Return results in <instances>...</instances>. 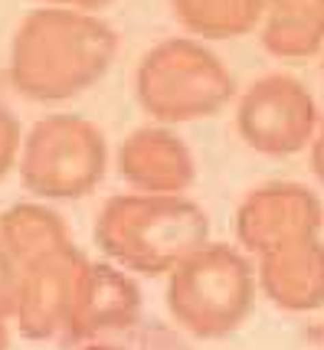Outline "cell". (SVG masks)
<instances>
[{"label": "cell", "mask_w": 324, "mask_h": 350, "mask_svg": "<svg viewBox=\"0 0 324 350\" xmlns=\"http://www.w3.org/2000/svg\"><path fill=\"white\" fill-rule=\"evenodd\" d=\"M318 226V203L301 187H265L243 203L236 216L239 239L262 256L282 245L305 243Z\"/></svg>", "instance_id": "cell-9"}, {"label": "cell", "mask_w": 324, "mask_h": 350, "mask_svg": "<svg viewBox=\"0 0 324 350\" xmlns=\"http://www.w3.org/2000/svg\"><path fill=\"white\" fill-rule=\"evenodd\" d=\"M95 243L122 269L170 275L206 245V216L184 193H124L102 206Z\"/></svg>", "instance_id": "cell-2"}, {"label": "cell", "mask_w": 324, "mask_h": 350, "mask_svg": "<svg viewBox=\"0 0 324 350\" xmlns=\"http://www.w3.org/2000/svg\"><path fill=\"white\" fill-rule=\"evenodd\" d=\"M265 291L285 308H311L324 301V249L305 243L282 245L262 262Z\"/></svg>", "instance_id": "cell-11"}, {"label": "cell", "mask_w": 324, "mask_h": 350, "mask_svg": "<svg viewBox=\"0 0 324 350\" xmlns=\"http://www.w3.org/2000/svg\"><path fill=\"white\" fill-rule=\"evenodd\" d=\"M108 167L105 135L79 115H49L20 144V180L43 200L92 193Z\"/></svg>", "instance_id": "cell-5"}, {"label": "cell", "mask_w": 324, "mask_h": 350, "mask_svg": "<svg viewBox=\"0 0 324 350\" xmlns=\"http://www.w3.org/2000/svg\"><path fill=\"white\" fill-rule=\"evenodd\" d=\"M82 350H184L177 340H170L167 334H131L122 337V331L105 337H95V340H85Z\"/></svg>", "instance_id": "cell-15"}, {"label": "cell", "mask_w": 324, "mask_h": 350, "mask_svg": "<svg viewBox=\"0 0 324 350\" xmlns=\"http://www.w3.org/2000/svg\"><path fill=\"white\" fill-rule=\"evenodd\" d=\"M239 131L256 151H298L314 131L311 95L295 79L285 76H269L256 82L239 102Z\"/></svg>", "instance_id": "cell-7"}, {"label": "cell", "mask_w": 324, "mask_h": 350, "mask_svg": "<svg viewBox=\"0 0 324 350\" xmlns=\"http://www.w3.org/2000/svg\"><path fill=\"white\" fill-rule=\"evenodd\" d=\"M265 46L278 56H305L324 40V0H265Z\"/></svg>", "instance_id": "cell-12"}, {"label": "cell", "mask_w": 324, "mask_h": 350, "mask_svg": "<svg viewBox=\"0 0 324 350\" xmlns=\"http://www.w3.org/2000/svg\"><path fill=\"white\" fill-rule=\"evenodd\" d=\"M49 7H66V10H82V14H95L111 0H46Z\"/></svg>", "instance_id": "cell-18"}, {"label": "cell", "mask_w": 324, "mask_h": 350, "mask_svg": "<svg viewBox=\"0 0 324 350\" xmlns=\"http://www.w3.org/2000/svg\"><path fill=\"white\" fill-rule=\"evenodd\" d=\"M232 79L206 46L167 40L144 53L138 66V102L157 122H197L230 102Z\"/></svg>", "instance_id": "cell-4"}, {"label": "cell", "mask_w": 324, "mask_h": 350, "mask_svg": "<svg viewBox=\"0 0 324 350\" xmlns=\"http://www.w3.org/2000/svg\"><path fill=\"white\" fill-rule=\"evenodd\" d=\"M170 7L187 30L210 40H226L256 27L265 0H170Z\"/></svg>", "instance_id": "cell-14"}, {"label": "cell", "mask_w": 324, "mask_h": 350, "mask_svg": "<svg viewBox=\"0 0 324 350\" xmlns=\"http://www.w3.org/2000/svg\"><path fill=\"white\" fill-rule=\"evenodd\" d=\"M170 318L197 337H223L239 327L252 308L249 262L219 243L190 252L167 282Z\"/></svg>", "instance_id": "cell-3"}, {"label": "cell", "mask_w": 324, "mask_h": 350, "mask_svg": "<svg viewBox=\"0 0 324 350\" xmlns=\"http://www.w3.org/2000/svg\"><path fill=\"white\" fill-rule=\"evenodd\" d=\"M122 177L141 193H184L193 180V157L167 128H141L124 137Z\"/></svg>", "instance_id": "cell-10"}, {"label": "cell", "mask_w": 324, "mask_h": 350, "mask_svg": "<svg viewBox=\"0 0 324 350\" xmlns=\"http://www.w3.org/2000/svg\"><path fill=\"white\" fill-rule=\"evenodd\" d=\"M82 269L85 259L72 243L56 245L20 265V295L14 311L20 334L30 340H49L66 331Z\"/></svg>", "instance_id": "cell-6"}, {"label": "cell", "mask_w": 324, "mask_h": 350, "mask_svg": "<svg viewBox=\"0 0 324 350\" xmlns=\"http://www.w3.org/2000/svg\"><path fill=\"white\" fill-rule=\"evenodd\" d=\"M10 347V334H7V321H0V350Z\"/></svg>", "instance_id": "cell-20"}, {"label": "cell", "mask_w": 324, "mask_h": 350, "mask_svg": "<svg viewBox=\"0 0 324 350\" xmlns=\"http://www.w3.org/2000/svg\"><path fill=\"white\" fill-rule=\"evenodd\" d=\"M311 161H314V170L324 177V128H321V135H318V141H314V154H311Z\"/></svg>", "instance_id": "cell-19"}, {"label": "cell", "mask_w": 324, "mask_h": 350, "mask_svg": "<svg viewBox=\"0 0 324 350\" xmlns=\"http://www.w3.org/2000/svg\"><path fill=\"white\" fill-rule=\"evenodd\" d=\"M20 144H23V131L20 122L14 118V111L0 105V180L7 177V170L16 164L20 157Z\"/></svg>", "instance_id": "cell-16"}, {"label": "cell", "mask_w": 324, "mask_h": 350, "mask_svg": "<svg viewBox=\"0 0 324 350\" xmlns=\"http://www.w3.org/2000/svg\"><path fill=\"white\" fill-rule=\"evenodd\" d=\"M66 243H69V232H66L62 216L46 210V206L20 203L0 216V245L14 256L16 265Z\"/></svg>", "instance_id": "cell-13"}, {"label": "cell", "mask_w": 324, "mask_h": 350, "mask_svg": "<svg viewBox=\"0 0 324 350\" xmlns=\"http://www.w3.org/2000/svg\"><path fill=\"white\" fill-rule=\"evenodd\" d=\"M16 295H20V265H16L14 256L0 245V321L14 318Z\"/></svg>", "instance_id": "cell-17"}, {"label": "cell", "mask_w": 324, "mask_h": 350, "mask_svg": "<svg viewBox=\"0 0 324 350\" xmlns=\"http://www.w3.org/2000/svg\"><path fill=\"white\" fill-rule=\"evenodd\" d=\"M138 314L141 291L131 282V275L108 262H85V269L79 275L76 301H72L66 334L76 344H85V340L138 324Z\"/></svg>", "instance_id": "cell-8"}, {"label": "cell", "mask_w": 324, "mask_h": 350, "mask_svg": "<svg viewBox=\"0 0 324 350\" xmlns=\"http://www.w3.org/2000/svg\"><path fill=\"white\" fill-rule=\"evenodd\" d=\"M118 53V33L102 16L43 7L14 33L10 79L33 102H62L95 85Z\"/></svg>", "instance_id": "cell-1"}]
</instances>
